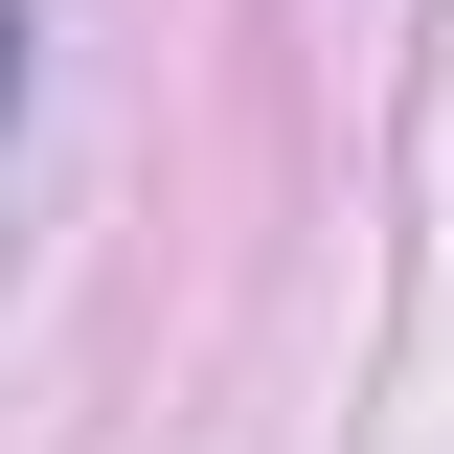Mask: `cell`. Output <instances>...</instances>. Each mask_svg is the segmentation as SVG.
<instances>
[{"label":"cell","mask_w":454,"mask_h":454,"mask_svg":"<svg viewBox=\"0 0 454 454\" xmlns=\"http://www.w3.org/2000/svg\"><path fill=\"white\" fill-rule=\"evenodd\" d=\"M0 91H23V23H0Z\"/></svg>","instance_id":"1"}]
</instances>
